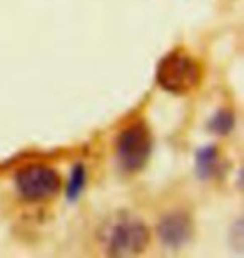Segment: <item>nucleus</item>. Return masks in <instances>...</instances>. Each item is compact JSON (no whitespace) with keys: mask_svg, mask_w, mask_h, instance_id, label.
<instances>
[{"mask_svg":"<svg viewBox=\"0 0 244 258\" xmlns=\"http://www.w3.org/2000/svg\"><path fill=\"white\" fill-rule=\"evenodd\" d=\"M99 241L109 255L132 256L147 246L149 230L136 216L119 213L104 221L99 230Z\"/></svg>","mask_w":244,"mask_h":258,"instance_id":"nucleus-1","label":"nucleus"},{"mask_svg":"<svg viewBox=\"0 0 244 258\" xmlns=\"http://www.w3.org/2000/svg\"><path fill=\"white\" fill-rule=\"evenodd\" d=\"M15 186H17L20 196L29 201L47 200L54 196L60 188V179L52 168L35 164L22 169L15 176Z\"/></svg>","mask_w":244,"mask_h":258,"instance_id":"nucleus-2","label":"nucleus"},{"mask_svg":"<svg viewBox=\"0 0 244 258\" xmlns=\"http://www.w3.org/2000/svg\"><path fill=\"white\" fill-rule=\"evenodd\" d=\"M150 153V136L142 124H132L119 136L117 158L127 171L142 168Z\"/></svg>","mask_w":244,"mask_h":258,"instance_id":"nucleus-3","label":"nucleus"},{"mask_svg":"<svg viewBox=\"0 0 244 258\" xmlns=\"http://www.w3.org/2000/svg\"><path fill=\"white\" fill-rule=\"evenodd\" d=\"M199 81V67L193 59L183 54H173L162 60L159 69V82L174 92H184Z\"/></svg>","mask_w":244,"mask_h":258,"instance_id":"nucleus-4","label":"nucleus"},{"mask_svg":"<svg viewBox=\"0 0 244 258\" xmlns=\"http://www.w3.org/2000/svg\"><path fill=\"white\" fill-rule=\"evenodd\" d=\"M191 231H193L191 221L183 213L166 215L157 226L160 241L168 246H173V248L184 245L191 238Z\"/></svg>","mask_w":244,"mask_h":258,"instance_id":"nucleus-5","label":"nucleus"}]
</instances>
